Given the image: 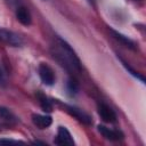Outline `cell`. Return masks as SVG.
<instances>
[{"mask_svg":"<svg viewBox=\"0 0 146 146\" xmlns=\"http://www.w3.org/2000/svg\"><path fill=\"white\" fill-rule=\"evenodd\" d=\"M52 54H54V58H56L66 68L76 70V71L81 70V64H80L78 56L75 55V52L73 51L71 46L65 40L57 38V44H56Z\"/></svg>","mask_w":146,"mask_h":146,"instance_id":"1","label":"cell"},{"mask_svg":"<svg viewBox=\"0 0 146 146\" xmlns=\"http://www.w3.org/2000/svg\"><path fill=\"white\" fill-rule=\"evenodd\" d=\"M0 41L11 47H19L23 43L22 38L17 33L9 30H5V29L0 30Z\"/></svg>","mask_w":146,"mask_h":146,"instance_id":"2","label":"cell"},{"mask_svg":"<svg viewBox=\"0 0 146 146\" xmlns=\"http://www.w3.org/2000/svg\"><path fill=\"white\" fill-rule=\"evenodd\" d=\"M39 76L41 81L47 86H51L55 82V74L52 68L44 63H41L39 65Z\"/></svg>","mask_w":146,"mask_h":146,"instance_id":"3","label":"cell"},{"mask_svg":"<svg viewBox=\"0 0 146 146\" xmlns=\"http://www.w3.org/2000/svg\"><path fill=\"white\" fill-rule=\"evenodd\" d=\"M98 114L99 116L102 117V120L104 122H107V123H113L116 121V114L115 112L106 104L104 103H100L98 105Z\"/></svg>","mask_w":146,"mask_h":146,"instance_id":"4","label":"cell"},{"mask_svg":"<svg viewBox=\"0 0 146 146\" xmlns=\"http://www.w3.org/2000/svg\"><path fill=\"white\" fill-rule=\"evenodd\" d=\"M98 131L100 132V135L103 137H105L107 140H112V141H116V140H121L123 139V133L120 130L116 129H110L105 125H98Z\"/></svg>","mask_w":146,"mask_h":146,"instance_id":"5","label":"cell"},{"mask_svg":"<svg viewBox=\"0 0 146 146\" xmlns=\"http://www.w3.org/2000/svg\"><path fill=\"white\" fill-rule=\"evenodd\" d=\"M55 144L57 145H73L74 140L70 133V131L65 127H59L57 131V137L55 139Z\"/></svg>","mask_w":146,"mask_h":146,"instance_id":"6","label":"cell"},{"mask_svg":"<svg viewBox=\"0 0 146 146\" xmlns=\"http://www.w3.org/2000/svg\"><path fill=\"white\" fill-rule=\"evenodd\" d=\"M16 18L17 21L25 25V26H29L31 23H32V17H31V14L29 11V9L24 6H21L16 9Z\"/></svg>","mask_w":146,"mask_h":146,"instance_id":"7","label":"cell"},{"mask_svg":"<svg viewBox=\"0 0 146 146\" xmlns=\"http://www.w3.org/2000/svg\"><path fill=\"white\" fill-rule=\"evenodd\" d=\"M67 108H68L67 111L70 112V114H72L74 117H76L80 122H82V123H84V124H91V123H92L91 117H90L86 112H83L82 110L76 108V107H72V106H68Z\"/></svg>","mask_w":146,"mask_h":146,"instance_id":"8","label":"cell"},{"mask_svg":"<svg viewBox=\"0 0 146 146\" xmlns=\"http://www.w3.org/2000/svg\"><path fill=\"white\" fill-rule=\"evenodd\" d=\"M32 121L40 129L48 128L52 122V120L49 115H41V114H33L32 115Z\"/></svg>","mask_w":146,"mask_h":146,"instance_id":"9","label":"cell"},{"mask_svg":"<svg viewBox=\"0 0 146 146\" xmlns=\"http://www.w3.org/2000/svg\"><path fill=\"white\" fill-rule=\"evenodd\" d=\"M0 119L7 123H14L17 121V117L15 116V114L7 107H0Z\"/></svg>","mask_w":146,"mask_h":146,"instance_id":"10","label":"cell"},{"mask_svg":"<svg viewBox=\"0 0 146 146\" xmlns=\"http://www.w3.org/2000/svg\"><path fill=\"white\" fill-rule=\"evenodd\" d=\"M112 33H113L114 38H115L116 40H119L120 42H122L124 46H127V47H129V48H135V42H133L132 40H130L128 36H124L123 34H121V33H119V32H116V31H114V30H112Z\"/></svg>","mask_w":146,"mask_h":146,"instance_id":"11","label":"cell"},{"mask_svg":"<svg viewBox=\"0 0 146 146\" xmlns=\"http://www.w3.org/2000/svg\"><path fill=\"white\" fill-rule=\"evenodd\" d=\"M38 98H39V103H40L41 108L44 112H51L52 106H51L50 100H48V98L44 95H42V94H38Z\"/></svg>","mask_w":146,"mask_h":146,"instance_id":"12","label":"cell"},{"mask_svg":"<svg viewBox=\"0 0 146 146\" xmlns=\"http://www.w3.org/2000/svg\"><path fill=\"white\" fill-rule=\"evenodd\" d=\"M67 91L70 95H75L79 91V83L76 82L75 79H68L67 81Z\"/></svg>","mask_w":146,"mask_h":146,"instance_id":"13","label":"cell"},{"mask_svg":"<svg viewBox=\"0 0 146 146\" xmlns=\"http://www.w3.org/2000/svg\"><path fill=\"white\" fill-rule=\"evenodd\" d=\"M8 83V75L3 64L0 62V88H5Z\"/></svg>","mask_w":146,"mask_h":146,"instance_id":"14","label":"cell"},{"mask_svg":"<svg viewBox=\"0 0 146 146\" xmlns=\"http://www.w3.org/2000/svg\"><path fill=\"white\" fill-rule=\"evenodd\" d=\"M123 65L125 66V68H127V70H128L129 72H131V74H132L133 76H136L137 79H139V80H140L141 82H145V79H144V76H141V75H140V74H139L138 72H136L135 70H132V68H131V67H130L129 65H127V63H124V62H123Z\"/></svg>","mask_w":146,"mask_h":146,"instance_id":"15","label":"cell"},{"mask_svg":"<svg viewBox=\"0 0 146 146\" xmlns=\"http://www.w3.org/2000/svg\"><path fill=\"white\" fill-rule=\"evenodd\" d=\"M3 144H22V141L13 140V139H0V145H3Z\"/></svg>","mask_w":146,"mask_h":146,"instance_id":"16","label":"cell"},{"mask_svg":"<svg viewBox=\"0 0 146 146\" xmlns=\"http://www.w3.org/2000/svg\"><path fill=\"white\" fill-rule=\"evenodd\" d=\"M88 1H89V2H90V3H91V2H92V0H88Z\"/></svg>","mask_w":146,"mask_h":146,"instance_id":"17","label":"cell"},{"mask_svg":"<svg viewBox=\"0 0 146 146\" xmlns=\"http://www.w3.org/2000/svg\"><path fill=\"white\" fill-rule=\"evenodd\" d=\"M135 1H139V0H135Z\"/></svg>","mask_w":146,"mask_h":146,"instance_id":"18","label":"cell"}]
</instances>
